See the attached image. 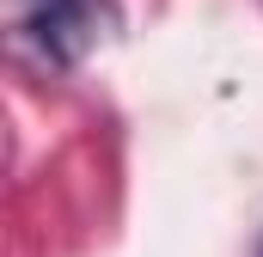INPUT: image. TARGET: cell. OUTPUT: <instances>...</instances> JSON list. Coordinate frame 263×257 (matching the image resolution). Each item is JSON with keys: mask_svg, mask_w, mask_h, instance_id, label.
<instances>
[{"mask_svg": "<svg viewBox=\"0 0 263 257\" xmlns=\"http://www.w3.org/2000/svg\"><path fill=\"white\" fill-rule=\"evenodd\" d=\"M257 257H263V251H257Z\"/></svg>", "mask_w": 263, "mask_h": 257, "instance_id": "7a4b0ae2", "label": "cell"}, {"mask_svg": "<svg viewBox=\"0 0 263 257\" xmlns=\"http://www.w3.org/2000/svg\"><path fill=\"white\" fill-rule=\"evenodd\" d=\"M110 0H37L25 12V37L43 62L55 67H73L98 49V37L110 31Z\"/></svg>", "mask_w": 263, "mask_h": 257, "instance_id": "6da1fadb", "label": "cell"}]
</instances>
